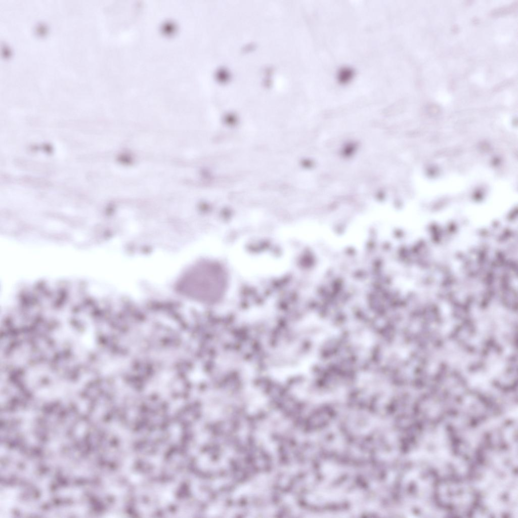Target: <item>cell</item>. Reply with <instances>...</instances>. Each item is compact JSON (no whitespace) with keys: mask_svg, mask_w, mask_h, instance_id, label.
<instances>
[{"mask_svg":"<svg viewBox=\"0 0 518 518\" xmlns=\"http://www.w3.org/2000/svg\"><path fill=\"white\" fill-rule=\"evenodd\" d=\"M180 289L189 296L205 302L213 303L221 298L227 284V274L219 264L204 262L185 275Z\"/></svg>","mask_w":518,"mask_h":518,"instance_id":"6da1fadb","label":"cell"}]
</instances>
